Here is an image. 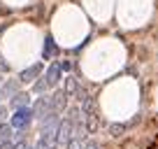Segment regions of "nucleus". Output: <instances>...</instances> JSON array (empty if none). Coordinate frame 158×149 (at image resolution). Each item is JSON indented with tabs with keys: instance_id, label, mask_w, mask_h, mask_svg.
Segmentation results:
<instances>
[{
	"instance_id": "f257e3e1",
	"label": "nucleus",
	"mask_w": 158,
	"mask_h": 149,
	"mask_svg": "<svg viewBox=\"0 0 158 149\" xmlns=\"http://www.w3.org/2000/svg\"><path fill=\"white\" fill-rule=\"evenodd\" d=\"M137 105H139V91H137L133 79H123L118 84L109 86L105 91L102 100H100V107H102L105 117L112 124H126V121H130L135 117Z\"/></svg>"
},
{
	"instance_id": "f03ea898",
	"label": "nucleus",
	"mask_w": 158,
	"mask_h": 149,
	"mask_svg": "<svg viewBox=\"0 0 158 149\" xmlns=\"http://www.w3.org/2000/svg\"><path fill=\"white\" fill-rule=\"evenodd\" d=\"M33 119H35L33 107H21V109H14V114H12L10 124H12V128H14V130H23Z\"/></svg>"
},
{
	"instance_id": "7ed1b4c3",
	"label": "nucleus",
	"mask_w": 158,
	"mask_h": 149,
	"mask_svg": "<svg viewBox=\"0 0 158 149\" xmlns=\"http://www.w3.org/2000/svg\"><path fill=\"white\" fill-rule=\"evenodd\" d=\"M42 74V63H35V65H28L26 70L19 72V82L21 84H35Z\"/></svg>"
},
{
	"instance_id": "20e7f679",
	"label": "nucleus",
	"mask_w": 158,
	"mask_h": 149,
	"mask_svg": "<svg viewBox=\"0 0 158 149\" xmlns=\"http://www.w3.org/2000/svg\"><path fill=\"white\" fill-rule=\"evenodd\" d=\"M60 74H63V68H60V63H51L42 77L47 79V84H49V89H51V86H56V84L60 82Z\"/></svg>"
},
{
	"instance_id": "39448f33",
	"label": "nucleus",
	"mask_w": 158,
	"mask_h": 149,
	"mask_svg": "<svg viewBox=\"0 0 158 149\" xmlns=\"http://www.w3.org/2000/svg\"><path fill=\"white\" fill-rule=\"evenodd\" d=\"M19 86H21V82L19 79H7L5 84L0 86V96H2V98H14L16 93H19Z\"/></svg>"
},
{
	"instance_id": "423d86ee",
	"label": "nucleus",
	"mask_w": 158,
	"mask_h": 149,
	"mask_svg": "<svg viewBox=\"0 0 158 149\" xmlns=\"http://www.w3.org/2000/svg\"><path fill=\"white\" fill-rule=\"evenodd\" d=\"M12 140H14V128H12V124L2 121V124H0V147L12 142Z\"/></svg>"
},
{
	"instance_id": "0eeeda50",
	"label": "nucleus",
	"mask_w": 158,
	"mask_h": 149,
	"mask_svg": "<svg viewBox=\"0 0 158 149\" xmlns=\"http://www.w3.org/2000/svg\"><path fill=\"white\" fill-rule=\"evenodd\" d=\"M10 107H12V109H21V107H30V96H28V93H21V91H19V93H16V96H14V98H12V100H10Z\"/></svg>"
},
{
	"instance_id": "6e6552de",
	"label": "nucleus",
	"mask_w": 158,
	"mask_h": 149,
	"mask_svg": "<svg viewBox=\"0 0 158 149\" xmlns=\"http://www.w3.org/2000/svg\"><path fill=\"white\" fill-rule=\"evenodd\" d=\"M56 51H58V47H56L54 37H47V40H44V49H42V58H47V61L54 58Z\"/></svg>"
},
{
	"instance_id": "1a4fd4ad",
	"label": "nucleus",
	"mask_w": 158,
	"mask_h": 149,
	"mask_svg": "<svg viewBox=\"0 0 158 149\" xmlns=\"http://www.w3.org/2000/svg\"><path fill=\"white\" fill-rule=\"evenodd\" d=\"M47 89H49V84H47V79H44V77H40V79L33 84V91H35V93H44Z\"/></svg>"
},
{
	"instance_id": "9d476101",
	"label": "nucleus",
	"mask_w": 158,
	"mask_h": 149,
	"mask_svg": "<svg viewBox=\"0 0 158 149\" xmlns=\"http://www.w3.org/2000/svg\"><path fill=\"white\" fill-rule=\"evenodd\" d=\"M10 70V65H7V61L2 58V54H0V72H7Z\"/></svg>"
},
{
	"instance_id": "9b49d317",
	"label": "nucleus",
	"mask_w": 158,
	"mask_h": 149,
	"mask_svg": "<svg viewBox=\"0 0 158 149\" xmlns=\"http://www.w3.org/2000/svg\"><path fill=\"white\" fill-rule=\"evenodd\" d=\"M153 107L158 109V91H153Z\"/></svg>"
},
{
	"instance_id": "f8f14e48",
	"label": "nucleus",
	"mask_w": 158,
	"mask_h": 149,
	"mask_svg": "<svg viewBox=\"0 0 158 149\" xmlns=\"http://www.w3.org/2000/svg\"><path fill=\"white\" fill-rule=\"evenodd\" d=\"M0 84H5V82H2V72H0Z\"/></svg>"
}]
</instances>
